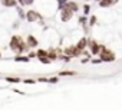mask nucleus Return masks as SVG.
<instances>
[{
	"mask_svg": "<svg viewBox=\"0 0 122 111\" xmlns=\"http://www.w3.org/2000/svg\"><path fill=\"white\" fill-rule=\"evenodd\" d=\"M23 42H25V40H23V38H22L20 35H12V36H10V40H9V49H10L12 52L17 53V50H19V48H20V45H22Z\"/></svg>",
	"mask_w": 122,
	"mask_h": 111,
	"instance_id": "obj_1",
	"label": "nucleus"
},
{
	"mask_svg": "<svg viewBox=\"0 0 122 111\" xmlns=\"http://www.w3.org/2000/svg\"><path fill=\"white\" fill-rule=\"evenodd\" d=\"M25 19H26L29 23H35V22H37V20H42V15H40L39 12H36V10H27Z\"/></svg>",
	"mask_w": 122,
	"mask_h": 111,
	"instance_id": "obj_2",
	"label": "nucleus"
},
{
	"mask_svg": "<svg viewBox=\"0 0 122 111\" xmlns=\"http://www.w3.org/2000/svg\"><path fill=\"white\" fill-rule=\"evenodd\" d=\"M26 45L29 46V49H35V48L39 46V40H37L33 35H27V38H26Z\"/></svg>",
	"mask_w": 122,
	"mask_h": 111,
	"instance_id": "obj_3",
	"label": "nucleus"
},
{
	"mask_svg": "<svg viewBox=\"0 0 122 111\" xmlns=\"http://www.w3.org/2000/svg\"><path fill=\"white\" fill-rule=\"evenodd\" d=\"M0 5L6 9H12L17 6V0H0Z\"/></svg>",
	"mask_w": 122,
	"mask_h": 111,
	"instance_id": "obj_4",
	"label": "nucleus"
},
{
	"mask_svg": "<svg viewBox=\"0 0 122 111\" xmlns=\"http://www.w3.org/2000/svg\"><path fill=\"white\" fill-rule=\"evenodd\" d=\"M13 61L15 62H23V64H27L30 59L27 58V55H23V53H16L13 56Z\"/></svg>",
	"mask_w": 122,
	"mask_h": 111,
	"instance_id": "obj_5",
	"label": "nucleus"
},
{
	"mask_svg": "<svg viewBox=\"0 0 122 111\" xmlns=\"http://www.w3.org/2000/svg\"><path fill=\"white\" fill-rule=\"evenodd\" d=\"M47 58H49L50 61H55V59H57V50H56L55 48H50V49H47Z\"/></svg>",
	"mask_w": 122,
	"mask_h": 111,
	"instance_id": "obj_6",
	"label": "nucleus"
},
{
	"mask_svg": "<svg viewBox=\"0 0 122 111\" xmlns=\"http://www.w3.org/2000/svg\"><path fill=\"white\" fill-rule=\"evenodd\" d=\"M5 81L6 82H9V84H19V82H22V78H19V77H5Z\"/></svg>",
	"mask_w": 122,
	"mask_h": 111,
	"instance_id": "obj_7",
	"label": "nucleus"
},
{
	"mask_svg": "<svg viewBox=\"0 0 122 111\" xmlns=\"http://www.w3.org/2000/svg\"><path fill=\"white\" fill-rule=\"evenodd\" d=\"M33 2L35 0H17V5L19 6H30V5H33Z\"/></svg>",
	"mask_w": 122,
	"mask_h": 111,
	"instance_id": "obj_8",
	"label": "nucleus"
},
{
	"mask_svg": "<svg viewBox=\"0 0 122 111\" xmlns=\"http://www.w3.org/2000/svg\"><path fill=\"white\" fill-rule=\"evenodd\" d=\"M16 12H17V16H19L20 19H25V16H26V12L22 9V6H16Z\"/></svg>",
	"mask_w": 122,
	"mask_h": 111,
	"instance_id": "obj_9",
	"label": "nucleus"
},
{
	"mask_svg": "<svg viewBox=\"0 0 122 111\" xmlns=\"http://www.w3.org/2000/svg\"><path fill=\"white\" fill-rule=\"evenodd\" d=\"M22 82H23V84H26V85H29V84H30V85H33V84H36L37 81H35L33 78H25V79H22Z\"/></svg>",
	"mask_w": 122,
	"mask_h": 111,
	"instance_id": "obj_10",
	"label": "nucleus"
},
{
	"mask_svg": "<svg viewBox=\"0 0 122 111\" xmlns=\"http://www.w3.org/2000/svg\"><path fill=\"white\" fill-rule=\"evenodd\" d=\"M42 64H45V65H47V64H50V59L47 58V56H42V58H37Z\"/></svg>",
	"mask_w": 122,
	"mask_h": 111,
	"instance_id": "obj_11",
	"label": "nucleus"
},
{
	"mask_svg": "<svg viewBox=\"0 0 122 111\" xmlns=\"http://www.w3.org/2000/svg\"><path fill=\"white\" fill-rule=\"evenodd\" d=\"M27 58H29V59H32V58H36V52H35V50L29 52V53H27Z\"/></svg>",
	"mask_w": 122,
	"mask_h": 111,
	"instance_id": "obj_12",
	"label": "nucleus"
},
{
	"mask_svg": "<svg viewBox=\"0 0 122 111\" xmlns=\"http://www.w3.org/2000/svg\"><path fill=\"white\" fill-rule=\"evenodd\" d=\"M19 26H20V22H19V20L13 22V25H12V28H13V29H19Z\"/></svg>",
	"mask_w": 122,
	"mask_h": 111,
	"instance_id": "obj_13",
	"label": "nucleus"
},
{
	"mask_svg": "<svg viewBox=\"0 0 122 111\" xmlns=\"http://www.w3.org/2000/svg\"><path fill=\"white\" fill-rule=\"evenodd\" d=\"M59 79L56 78V77H53V78H50V79H47V82H50V84H56Z\"/></svg>",
	"mask_w": 122,
	"mask_h": 111,
	"instance_id": "obj_14",
	"label": "nucleus"
},
{
	"mask_svg": "<svg viewBox=\"0 0 122 111\" xmlns=\"http://www.w3.org/2000/svg\"><path fill=\"white\" fill-rule=\"evenodd\" d=\"M13 92H16V94H19V95H26V92H25V91H20V89H13Z\"/></svg>",
	"mask_w": 122,
	"mask_h": 111,
	"instance_id": "obj_15",
	"label": "nucleus"
},
{
	"mask_svg": "<svg viewBox=\"0 0 122 111\" xmlns=\"http://www.w3.org/2000/svg\"><path fill=\"white\" fill-rule=\"evenodd\" d=\"M72 74H73V72H68V71H66V72H60V75H72Z\"/></svg>",
	"mask_w": 122,
	"mask_h": 111,
	"instance_id": "obj_16",
	"label": "nucleus"
},
{
	"mask_svg": "<svg viewBox=\"0 0 122 111\" xmlns=\"http://www.w3.org/2000/svg\"><path fill=\"white\" fill-rule=\"evenodd\" d=\"M37 81H39V82H47V79H46V78H39Z\"/></svg>",
	"mask_w": 122,
	"mask_h": 111,
	"instance_id": "obj_17",
	"label": "nucleus"
},
{
	"mask_svg": "<svg viewBox=\"0 0 122 111\" xmlns=\"http://www.w3.org/2000/svg\"><path fill=\"white\" fill-rule=\"evenodd\" d=\"M0 59H2V50H0Z\"/></svg>",
	"mask_w": 122,
	"mask_h": 111,
	"instance_id": "obj_18",
	"label": "nucleus"
},
{
	"mask_svg": "<svg viewBox=\"0 0 122 111\" xmlns=\"http://www.w3.org/2000/svg\"><path fill=\"white\" fill-rule=\"evenodd\" d=\"M0 74H2V72H0Z\"/></svg>",
	"mask_w": 122,
	"mask_h": 111,
	"instance_id": "obj_19",
	"label": "nucleus"
}]
</instances>
